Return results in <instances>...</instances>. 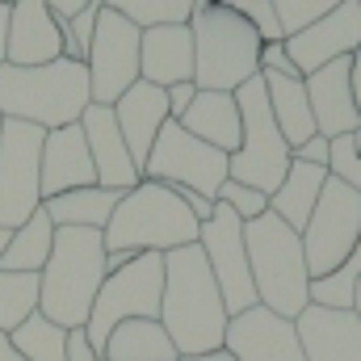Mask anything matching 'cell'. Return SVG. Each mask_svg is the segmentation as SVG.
<instances>
[{
  "mask_svg": "<svg viewBox=\"0 0 361 361\" xmlns=\"http://www.w3.org/2000/svg\"><path fill=\"white\" fill-rule=\"evenodd\" d=\"M197 231L202 223L193 219V210L185 206L177 189L160 185V180H139L135 189L122 193L109 227L101 231L105 240V252H177V248H189L197 244Z\"/></svg>",
  "mask_w": 361,
  "mask_h": 361,
  "instance_id": "277c9868",
  "label": "cell"
},
{
  "mask_svg": "<svg viewBox=\"0 0 361 361\" xmlns=\"http://www.w3.org/2000/svg\"><path fill=\"white\" fill-rule=\"evenodd\" d=\"M80 130L89 139V156H92V169H97V185L101 189L126 193V189H135L143 180L130 147H126V139H122V130H118L114 105H89L85 118H80Z\"/></svg>",
  "mask_w": 361,
  "mask_h": 361,
  "instance_id": "e0dca14e",
  "label": "cell"
},
{
  "mask_svg": "<svg viewBox=\"0 0 361 361\" xmlns=\"http://www.w3.org/2000/svg\"><path fill=\"white\" fill-rule=\"evenodd\" d=\"M139 76L156 89L193 80V34L189 25H152L139 42Z\"/></svg>",
  "mask_w": 361,
  "mask_h": 361,
  "instance_id": "7402d4cb",
  "label": "cell"
},
{
  "mask_svg": "<svg viewBox=\"0 0 361 361\" xmlns=\"http://www.w3.org/2000/svg\"><path fill=\"white\" fill-rule=\"evenodd\" d=\"M193 34V85L202 92H235L261 76V34L227 4L197 8L189 17Z\"/></svg>",
  "mask_w": 361,
  "mask_h": 361,
  "instance_id": "8992f818",
  "label": "cell"
},
{
  "mask_svg": "<svg viewBox=\"0 0 361 361\" xmlns=\"http://www.w3.org/2000/svg\"><path fill=\"white\" fill-rule=\"evenodd\" d=\"M353 143H357V152H361V126H357V130H353Z\"/></svg>",
  "mask_w": 361,
  "mask_h": 361,
  "instance_id": "f907efd6",
  "label": "cell"
},
{
  "mask_svg": "<svg viewBox=\"0 0 361 361\" xmlns=\"http://www.w3.org/2000/svg\"><path fill=\"white\" fill-rule=\"evenodd\" d=\"M164 92H169V118L180 122V118L189 114L193 97H197V85H193V80H185V85H173V89H164Z\"/></svg>",
  "mask_w": 361,
  "mask_h": 361,
  "instance_id": "ab89813d",
  "label": "cell"
},
{
  "mask_svg": "<svg viewBox=\"0 0 361 361\" xmlns=\"http://www.w3.org/2000/svg\"><path fill=\"white\" fill-rule=\"evenodd\" d=\"M8 240H13V231H8V227H0V257H4V248H8Z\"/></svg>",
  "mask_w": 361,
  "mask_h": 361,
  "instance_id": "7dc6e473",
  "label": "cell"
},
{
  "mask_svg": "<svg viewBox=\"0 0 361 361\" xmlns=\"http://www.w3.org/2000/svg\"><path fill=\"white\" fill-rule=\"evenodd\" d=\"M0 126H4V118H0Z\"/></svg>",
  "mask_w": 361,
  "mask_h": 361,
  "instance_id": "f5cc1de1",
  "label": "cell"
},
{
  "mask_svg": "<svg viewBox=\"0 0 361 361\" xmlns=\"http://www.w3.org/2000/svg\"><path fill=\"white\" fill-rule=\"evenodd\" d=\"M197 248L206 252V265L219 281L227 315H244L257 307V286H252V265H248V244H244V223L219 202L214 214L197 231Z\"/></svg>",
  "mask_w": 361,
  "mask_h": 361,
  "instance_id": "4fadbf2b",
  "label": "cell"
},
{
  "mask_svg": "<svg viewBox=\"0 0 361 361\" xmlns=\"http://www.w3.org/2000/svg\"><path fill=\"white\" fill-rule=\"evenodd\" d=\"M97 4L122 13L139 30H152V25H189V17H193V0H97Z\"/></svg>",
  "mask_w": 361,
  "mask_h": 361,
  "instance_id": "1f68e13d",
  "label": "cell"
},
{
  "mask_svg": "<svg viewBox=\"0 0 361 361\" xmlns=\"http://www.w3.org/2000/svg\"><path fill=\"white\" fill-rule=\"evenodd\" d=\"M214 4H223V0H193V13L197 8H214Z\"/></svg>",
  "mask_w": 361,
  "mask_h": 361,
  "instance_id": "681fc988",
  "label": "cell"
},
{
  "mask_svg": "<svg viewBox=\"0 0 361 361\" xmlns=\"http://www.w3.org/2000/svg\"><path fill=\"white\" fill-rule=\"evenodd\" d=\"M214 202H223L240 223H252V219H261V214L269 210V193H261V189H252V185H240V180H227Z\"/></svg>",
  "mask_w": 361,
  "mask_h": 361,
  "instance_id": "e575fe53",
  "label": "cell"
},
{
  "mask_svg": "<svg viewBox=\"0 0 361 361\" xmlns=\"http://www.w3.org/2000/svg\"><path fill=\"white\" fill-rule=\"evenodd\" d=\"M361 240V193L336 177H328L307 227H302V252H307V269L311 277H328L336 265L349 261V252Z\"/></svg>",
  "mask_w": 361,
  "mask_h": 361,
  "instance_id": "8fae6325",
  "label": "cell"
},
{
  "mask_svg": "<svg viewBox=\"0 0 361 361\" xmlns=\"http://www.w3.org/2000/svg\"><path fill=\"white\" fill-rule=\"evenodd\" d=\"M92 105L89 68L76 59H55L38 68H0V118L30 122L42 130L76 126Z\"/></svg>",
  "mask_w": 361,
  "mask_h": 361,
  "instance_id": "7a4b0ae2",
  "label": "cell"
},
{
  "mask_svg": "<svg viewBox=\"0 0 361 361\" xmlns=\"http://www.w3.org/2000/svg\"><path fill=\"white\" fill-rule=\"evenodd\" d=\"M0 361H25L21 353H17V349H13V341H8L4 332H0Z\"/></svg>",
  "mask_w": 361,
  "mask_h": 361,
  "instance_id": "f6af8a7d",
  "label": "cell"
},
{
  "mask_svg": "<svg viewBox=\"0 0 361 361\" xmlns=\"http://www.w3.org/2000/svg\"><path fill=\"white\" fill-rule=\"evenodd\" d=\"M8 341L25 361H68V328L51 324L47 315H30L17 332H8Z\"/></svg>",
  "mask_w": 361,
  "mask_h": 361,
  "instance_id": "f546056e",
  "label": "cell"
},
{
  "mask_svg": "<svg viewBox=\"0 0 361 361\" xmlns=\"http://www.w3.org/2000/svg\"><path fill=\"white\" fill-rule=\"evenodd\" d=\"M97 17H101V4L89 0L72 21H63V59H76V63L89 59L92 34H97Z\"/></svg>",
  "mask_w": 361,
  "mask_h": 361,
  "instance_id": "836d02e7",
  "label": "cell"
},
{
  "mask_svg": "<svg viewBox=\"0 0 361 361\" xmlns=\"http://www.w3.org/2000/svg\"><path fill=\"white\" fill-rule=\"evenodd\" d=\"M8 8L13 4H0V68H4V51H8Z\"/></svg>",
  "mask_w": 361,
  "mask_h": 361,
  "instance_id": "7bdbcfd3",
  "label": "cell"
},
{
  "mask_svg": "<svg viewBox=\"0 0 361 361\" xmlns=\"http://www.w3.org/2000/svg\"><path fill=\"white\" fill-rule=\"evenodd\" d=\"M328 177H336L341 185H349L353 193H361V152H357V143H353V135H345V139H332Z\"/></svg>",
  "mask_w": 361,
  "mask_h": 361,
  "instance_id": "8d00e7d4",
  "label": "cell"
},
{
  "mask_svg": "<svg viewBox=\"0 0 361 361\" xmlns=\"http://www.w3.org/2000/svg\"><path fill=\"white\" fill-rule=\"evenodd\" d=\"M345 0H273V8H277V21H281V34L290 38V34H298V30H307V25H315L319 17H328L332 8H341Z\"/></svg>",
  "mask_w": 361,
  "mask_h": 361,
  "instance_id": "d6a6232c",
  "label": "cell"
},
{
  "mask_svg": "<svg viewBox=\"0 0 361 361\" xmlns=\"http://www.w3.org/2000/svg\"><path fill=\"white\" fill-rule=\"evenodd\" d=\"M0 4H13V0H0Z\"/></svg>",
  "mask_w": 361,
  "mask_h": 361,
  "instance_id": "816d5d0a",
  "label": "cell"
},
{
  "mask_svg": "<svg viewBox=\"0 0 361 361\" xmlns=\"http://www.w3.org/2000/svg\"><path fill=\"white\" fill-rule=\"evenodd\" d=\"M160 298H164V257L160 252H139L122 269H114L92 302V315L85 324V336L101 353L109 332L126 319H160Z\"/></svg>",
  "mask_w": 361,
  "mask_h": 361,
  "instance_id": "52a82bcc",
  "label": "cell"
},
{
  "mask_svg": "<svg viewBox=\"0 0 361 361\" xmlns=\"http://www.w3.org/2000/svg\"><path fill=\"white\" fill-rule=\"evenodd\" d=\"M223 349L235 361H307L298 345L294 319H281L269 307H248L244 315H231Z\"/></svg>",
  "mask_w": 361,
  "mask_h": 361,
  "instance_id": "9a60e30c",
  "label": "cell"
},
{
  "mask_svg": "<svg viewBox=\"0 0 361 361\" xmlns=\"http://www.w3.org/2000/svg\"><path fill=\"white\" fill-rule=\"evenodd\" d=\"M139 42L143 30L135 21H126L114 8H101L97 17V34L89 47V89H92V105H114L130 85H139Z\"/></svg>",
  "mask_w": 361,
  "mask_h": 361,
  "instance_id": "7c38bea8",
  "label": "cell"
},
{
  "mask_svg": "<svg viewBox=\"0 0 361 361\" xmlns=\"http://www.w3.org/2000/svg\"><path fill=\"white\" fill-rule=\"evenodd\" d=\"M361 281V240L349 252L345 265L328 273V277H311V307H328V311H353V294Z\"/></svg>",
  "mask_w": 361,
  "mask_h": 361,
  "instance_id": "4dcf8cb0",
  "label": "cell"
},
{
  "mask_svg": "<svg viewBox=\"0 0 361 361\" xmlns=\"http://www.w3.org/2000/svg\"><path fill=\"white\" fill-rule=\"evenodd\" d=\"M357 4H361V0H357Z\"/></svg>",
  "mask_w": 361,
  "mask_h": 361,
  "instance_id": "db71d44e",
  "label": "cell"
},
{
  "mask_svg": "<svg viewBox=\"0 0 361 361\" xmlns=\"http://www.w3.org/2000/svg\"><path fill=\"white\" fill-rule=\"evenodd\" d=\"M261 72H277V76H298V68H294V59L286 55V47H281V42H265V47H261Z\"/></svg>",
  "mask_w": 361,
  "mask_h": 361,
  "instance_id": "f35d334b",
  "label": "cell"
},
{
  "mask_svg": "<svg viewBox=\"0 0 361 361\" xmlns=\"http://www.w3.org/2000/svg\"><path fill=\"white\" fill-rule=\"evenodd\" d=\"M89 185H97V169H92L89 139H85L80 122L47 130V143H42V202L59 197V193H72V189H89Z\"/></svg>",
  "mask_w": 361,
  "mask_h": 361,
  "instance_id": "d6986e66",
  "label": "cell"
},
{
  "mask_svg": "<svg viewBox=\"0 0 361 361\" xmlns=\"http://www.w3.org/2000/svg\"><path fill=\"white\" fill-rule=\"evenodd\" d=\"M244 244H248L257 302L277 311L281 319H298L311 307V269H307L302 235L286 227L273 210H265L261 219L244 223Z\"/></svg>",
  "mask_w": 361,
  "mask_h": 361,
  "instance_id": "5b68a950",
  "label": "cell"
},
{
  "mask_svg": "<svg viewBox=\"0 0 361 361\" xmlns=\"http://www.w3.org/2000/svg\"><path fill=\"white\" fill-rule=\"evenodd\" d=\"M114 118H118V130H122V139H126L139 173H143V164H147V156H152L164 122H169V92L139 80L114 101Z\"/></svg>",
  "mask_w": 361,
  "mask_h": 361,
  "instance_id": "ffe728a7",
  "label": "cell"
},
{
  "mask_svg": "<svg viewBox=\"0 0 361 361\" xmlns=\"http://www.w3.org/2000/svg\"><path fill=\"white\" fill-rule=\"evenodd\" d=\"M294 328L307 361H361V324L353 311L307 307Z\"/></svg>",
  "mask_w": 361,
  "mask_h": 361,
  "instance_id": "44dd1931",
  "label": "cell"
},
{
  "mask_svg": "<svg viewBox=\"0 0 361 361\" xmlns=\"http://www.w3.org/2000/svg\"><path fill=\"white\" fill-rule=\"evenodd\" d=\"M353 315H357V324H361V281H357V294H353Z\"/></svg>",
  "mask_w": 361,
  "mask_h": 361,
  "instance_id": "c3c4849f",
  "label": "cell"
},
{
  "mask_svg": "<svg viewBox=\"0 0 361 361\" xmlns=\"http://www.w3.org/2000/svg\"><path fill=\"white\" fill-rule=\"evenodd\" d=\"M160 324L173 336L180 357L219 353L227 341V307L219 294V281L206 265V252L197 244L177 248L164 257V298H160Z\"/></svg>",
  "mask_w": 361,
  "mask_h": 361,
  "instance_id": "6da1fadb",
  "label": "cell"
},
{
  "mask_svg": "<svg viewBox=\"0 0 361 361\" xmlns=\"http://www.w3.org/2000/svg\"><path fill=\"white\" fill-rule=\"evenodd\" d=\"M109 277L105 269V240L101 231L85 227H55V248L51 261L38 273V315H47L59 328H85L97 302L101 281Z\"/></svg>",
  "mask_w": 361,
  "mask_h": 361,
  "instance_id": "3957f363",
  "label": "cell"
},
{
  "mask_svg": "<svg viewBox=\"0 0 361 361\" xmlns=\"http://www.w3.org/2000/svg\"><path fill=\"white\" fill-rule=\"evenodd\" d=\"M324 185H328V173H324V169H311V164H302V160H290V173H286V180L273 189L269 210L286 223V227H294V231L302 235V227H307V219H311V210H315Z\"/></svg>",
  "mask_w": 361,
  "mask_h": 361,
  "instance_id": "4316f807",
  "label": "cell"
},
{
  "mask_svg": "<svg viewBox=\"0 0 361 361\" xmlns=\"http://www.w3.org/2000/svg\"><path fill=\"white\" fill-rule=\"evenodd\" d=\"M294 160H302V164H311V169H324V173H328V160H332V139L311 135L302 147H294Z\"/></svg>",
  "mask_w": 361,
  "mask_h": 361,
  "instance_id": "74e56055",
  "label": "cell"
},
{
  "mask_svg": "<svg viewBox=\"0 0 361 361\" xmlns=\"http://www.w3.org/2000/svg\"><path fill=\"white\" fill-rule=\"evenodd\" d=\"M353 101H357V114H361V51L353 55Z\"/></svg>",
  "mask_w": 361,
  "mask_h": 361,
  "instance_id": "ee69618b",
  "label": "cell"
},
{
  "mask_svg": "<svg viewBox=\"0 0 361 361\" xmlns=\"http://www.w3.org/2000/svg\"><path fill=\"white\" fill-rule=\"evenodd\" d=\"M180 126L193 139L210 143L214 152H223V156H235L240 152V139H244V118H240L235 92H202L197 89L189 114L180 118Z\"/></svg>",
  "mask_w": 361,
  "mask_h": 361,
  "instance_id": "603a6c76",
  "label": "cell"
},
{
  "mask_svg": "<svg viewBox=\"0 0 361 361\" xmlns=\"http://www.w3.org/2000/svg\"><path fill=\"white\" fill-rule=\"evenodd\" d=\"M42 143L47 130L30 122L0 126V227L17 231L42 210Z\"/></svg>",
  "mask_w": 361,
  "mask_h": 361,
  "instance_id": "30bf717a",
  "label": "cell"
},
{
  "mask_svg": "<svg viewBox=\"0 0 361 361\" xmlns=\"http://www.w3.org/2000/svg\"><path fill=\"white\" fill-rule=\"evenodd\" d=\"M143 180H160L169 189H189L202 197H219V189L231 180V156L214 152L210 143L193 139L180 122H164L147 164H143Z\"/></svg>",
  "mask_w": 361,
  "mask_h": 361,
  "instance_id": "9c48e42d",
  "label": "cell"
},
{
  "mask_svg": "<svg viewBox=\"0 0 361 361\" xmlns=\"http://www.w3.org/2000/svg\"><path fill=\"white\" fill-rule=\"evenodd\" d=\"M307 97L315 114V130L324 139H345L361 126L357 101H353V59H336L307 76Z\"/></svg>",
  "mask_w": 361,
  "mask_h": 361,
  "instance_id": "ac0fdd59",
  "label": "cell"
},
{
  "mask_svg": "<svg viewBox=\"0 0 361 361\" xmlns=\"http://www.w3.org/2000/svg\"><path fill=\"white\" fill-rule=\"evenodd\" d=\"M85 4H89V0H47V8H51L59 21H72V17H76Z\"/></svg>",
  "mask_w": 361,
  "mask_h": 361,
  "instance_id": "b9f144b4",
  "label": "cell"
},
{
  "mask_svg": "<svg viewBox=\"0 0 361 361\" xmlns=\"http://www.w3.org/2000/svg\"><path fill=\"white\" fill-rule=\"evenodd\" d=\"M265 92H269L273 122L281 130V139L294 147H302L315 130V114H311V97H307V76H277V72H261Z\"/></svg>",
  "mask_w": 361,
  "mask_h": 361,
  "instance_id": "cb8c5ba5",
  "label": "cell"
},
{
  "mask_svg": "<svg viewBox=\"0 0 361 361\" xmlns=\"http://www.w3.org/2000/svg\"><path fill=\"white\" fill-rule=\"evenodd\" d=\"M122 193L118 189H101V185H89V189H72V193H59V197H47L42 210L55 227H85V231H105L114 210H118Z\"/></svg>",
  "mask_w": 361,
  "mask_h": 361,
  "instance_id": "484cf974",
  "label": "cell"
},
{
  "mask_svg": "<svg viewBox=\"0 0 361 361\" xmlns=\"http://www.w3.org/2000/svg\"><path fill=\"white\" fill-rule=\"evenodd\" d=\"M281 47L294 59L298 76H311V72H319V68H328L336 59H353L361 51V4L357 0H345L341 8H332L315 25L290 34Z\"/></svg>",
  "mask_w": 361,
  "mask_h": 361,
  "instance_id": "5bb4252c",
  "label": "cell"
},
{
  "mask_svg": "<svg viewBox=\"0 0 361 361\" xmlns=\"http://www.w3.org/2000/svg\"><path fill=\"white\" fill-rule=\"evenodd\" d=\"M55 59H63V21L47 8V0H13L4 63L38 68V63H55Z\"/></svg>",
  "mask_w": 361,
  "mask_h": 361,
  "instance_id": "2e32d148",
  "label": "cell"
},
{
  "mask_svg": "<svg viewBox=\"0 0 361 361\" xmlns=\"http://www.w3.org/2000/svg\"><path fill=\"white\" fill-rule=\"evenodd\" d=\"M223 4H227L231 13H240V17H244V21L261 34V42H286L273 0H223Z\"/></svg>",
  "mask_w": 361,
  "mask_h": 361,
  "instance_id": "d590c367",
  "label": "cell"
},
{
  "mask_svg": "<svg viewBox=\"0 0 361 361\" xmlns=\"http://www.w3.org/2000/svg\"><path fill=\"white\" fill-rule=\"evenodd\" d=\"M235 101H240V118H244V139H240V152L231 156V180L252 185L273 197V189L290 173L294 152L273 122L269 92H265L261 76H252L244 89H235Z\"/></svg>",
  "mask_w": 361,
  "mask_h": 361,
  "instance_id": "ba28073f",
  "label": "cell"
},
{
  "mask_svg": "<svg viewBox=\"0 0 361 361\" xmlns=\"http://www.w3.org/2000/svg\"><path fill=\"white\" fill-rule=\"evenodd\" d=\"M68 361H101V353L92 349V341L85 336V328L68 332Z\"/></svg>",
  "mask_w": 361,
  "mask_h": 361,
  "instance_id": "60d3db41",
  "label": "cell"
},
{
  "mask_svg": "<svg viewBox=\"0 0 361 361\" xmlns=\"http://www.w3.org/2000/svg\"><path fill=\"white\" fill-rule=\"evenodd\" d=\"M51 248H55V223L47 219V210H38V214H30V219L13 231V240H8V248H4V257H0V269L42 273V265L51 261Z\"/></svg>",
  "mask_w": 361,
  "mask_h": 361,
  "instance_id": "83f0119b",
  "label": "cell"
},
{
  "mask_svg": "<svg viewBox=\"0 0 361 361\" xmlns=\"http://www.w3.org/2000/svg\"><path fill=\"white\" fill-rule=\"evenodd\" d=\"M180 361H235L227 349H219V353H202V357H180Z\"/></svg>",
  "mask_w": 361,
  "mask_h": 361,
  "instance_id": "bcb514c9",
  "label": "cell"
},
{
  "mask_svg": "<svg viewBox=\"0 0 361 361\" xmlns=\"http://www.w3.org/2000/svg\"><path fill=\"white\" fill-rule=\"evenodd\" d=\"M38 273H8L0 269V332H17L30 315H38Z\"/></svg>",
  "mask_w": 361,
  "mask_h": 361,
  "instance_id": "f1b7e54d",
  "label": "cell"
},
{
  "mask_svg": "<svg viewBox=\"0 0 361 361\" xmlns=\"http://www.w3.org/2000/svg\"><path fill=\"white\" fill-rule=\"evenodd\" d=\"M101 361H180V353L160 319H126L109 332Z\"/></svg>",
  "mask_w": 361,
  "mask_h": 361,
  "instance_id": "d4e9b609",
  "label": "cell"
}]
</instances>
